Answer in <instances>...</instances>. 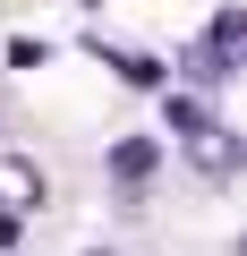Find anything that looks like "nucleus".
<instances>
[{
  "mask_svg": "<svg viewBox=\"0 0 247 256\" xmlns=\"http://www.w3.org/2000/svg\"><path fill=\"white\" fill-rule=\"evenodd\" d=\"M239 34H247V18H239V9H222V18H213V34H205V43L188 52V77H196V86H230Z\"/></svg>",
  "mask_w": 247,
  "mask_h": 256,
  "instance_id": "f257e3e1",
  "label": "nucleus"
},
{
  "mask_svg": "<svg viewBox=\"0 0 247 256\" xmlns=\"http://www.w3.org/2000/svg\"><path fill=\"white\" fill-rule=\"evenodd\" d=\"M179 146H188V162H196L205 180H230V171H239V128H222V120H205V128H188Z\"/></svg>",
  "mask_w": 247,
  "mask_h": 256,
  "instance_id": "f03ea898",
  "label": "nucleus"
},
{
  "mask_svg": "<svg viewBox=\"0 0 247 256\" xmlns=\"http://www.w3.org/2000/svg\"><path fill=\"white\" fill-rule=\"evenodd\" d=\"M0 214H43V171L26 162V154H0Z\"/></svg>",
  "mask_w": 247,
  "mask_h": 256,
  "instance_id": "7ed1b4c3",
  "label": "nucleus"
},
{
  "mask_svg": "<svg viewBox=\"0 0 247 256\" xmlns=\"http://www.w3.org/2000/svg\"><path fill=\"white\" fill-rule=\"evenodd\" d=\"M94 52H102L119 77H128V86H162V60H154V52H111V43H94Z\"/></svg>",
  "mask_w": 247,
  "mask_h": 256,
  "instance_id": "20e7f679",
  "label": "nucleus"
},
{
  "mask_svg": "<svg viewBox=\"0 0 247 256\" xmlns=\"http://www.w3.org/2000/svg\"><path fill=\"white\" fill-rule=\"evenodd\" d=\"M162 120H171V137H188V128H205L213 111H205L196 94H171V102H162Z\"/></svg>",
  "mask_w": 247,
  "mask_h": 256,
  "instance_id": "39448f33",
  "label": "nucleus"
},
{
  "mask_svg": "<svg viewBox=\"0 0 247 256\" xmlns=\"http://www.w3.org/2000/svg\"><path fill=\"white\" fill-rule=\"evenodd\" d=\"M111 171H119V180H145V171H154V146H119Z\"/></svg>",
  "mask_w": 247,
  "mask_h": 256,
  "instance_id": "423d86ee",
  "label": "nucleus"
},
{
  "mask_svg": "<svg viewBox=\"0 0 247 256\" xmlns=\"http://www.w3.org/2000/svg\"><path fill=\"white\" fill-rule=\"evenodd\" d=\"M85 256H111V248H85Z\"/></svg>",
  "mask_w": 247,
  "mask_h": 256,
  "instance_id": "0eeeda50",
  "label": "nucleus"
}]
</instances>
